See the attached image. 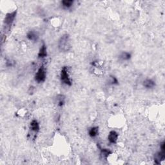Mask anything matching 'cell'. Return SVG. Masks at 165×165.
Here are the masks:
<instances>
[{
	"label": "cell",
	"mask_w": 165,
	"mask_h": 165,
	"mask_svg": "<svg viewBox=\"0 0 165 165\" xmlns=\"http://www.w3.org/2000/svg\"><path fill=\"white\" fill-rule=\"evenodd\" d=\"M71 48L70 38L68 34H65L58 41V49L61 52H68Z\"/></svg>",
	"instance_id": "1"
},
{
	"label": "cell",
	"mask_w": 165,
	"mask_h": 165,
	"mask_svg": "<svg viewBox=\"0 0 165 165\" xmlns=\"http://www.w3.org/2000/svg\"><path fill=\"white\" fill-rule=\"evenodd\" d=\"M60 80L62 83L65 85H67V86L72 85V81L70 75V72H69V69H68V67H63L62 68L60 72Z\"/></svg>",
	"instance_id": "2"
},
{
	"label": "cell",
	"mask_w": 165,
	"mask_h": 165,
	"mask_svg": "<svg viewBox=\"0 0 165 165\" xmlns=\"http://www.w3.org/2000/svg\"><path fill=\"white\" fill-rule=\"evenodd\" d=\"M16 10H14L12 12L6 14L4 18V27H5V29L7 30H9L10 29V27L12 25V24L16 19Z\"/></svg>",
	"instance_id": "3"
},
{
	"label": "cell",
	"mask_w": 165,
	"mask_h": 165,
	"mask_svg": "<svg viewBox=\"0 0 165 165\" xmlns=\"http://www.w3.org/2000/svg\"><path fill=\"white\" fill-rule=\"evenodd\" d=\"M47 78V72H46V68L44 67L43 65L41 66L37 71L36 72V73L35 74V76H34V80L35 81L38 82V83H41V82H43L45 81Z\"/></svg>",
	"instance_id": "4"
},
{
	"label": "cell",
	"mask_w": 165,
	"mask_h": 165,
	"mask_svg": "<svg viewBox=\"0 0 165 165\" xmlns=\"http://www.w3.org/2000/svg\"><path fill=\"white\" fill-rule=\"evenodd\" d=\"M118 137H119L118 133L116 132L115 130H112V131L109 132L107 139L108 142L110 144H116L117 142H118Z\"/></svg>",
	"instance_id": "5"
},
{
	"label": "cell",
	"mask_w": 165,
	"mask_h": 165,
	"mask_svg": "<svg viewBox=\"0 0 165 165\" xmlns=\"http://www.w3.org/2000/svg\"><path fill=\"white\" fill-rule=\"evenodd\" d=\"M165 159V151L160 150L154 156V162L157 164H159L161 161H163Z\"/></svg>",
	"instance_id": "6"
},
{
	"label": "cell",
	"mask_w": 165,
	"mask_h": 165,
	"mask_svg": "<svg viewBox=\"0 0 165 165\" xmlns=\"http://www.w3.org/2000/svg\"><path fill=\"white\" fill-rule=\"evenodd\" d=\"M47 56H48L47 48L46 44L43 43L40 47L38 52V54H37V56H38V57L40 58V59H43V58L47 57Z\"/></svg>",
	"instance_id": "7"
},
{
	"label": "cell",
	"mask_w": 165,
	"mask_h": 165,
	"mask_svg": "<svg viewBox=\"0 0 165 165\" xmlns=\"http://www.w3.org/2000/svg\"><path fill=\"white\" fill-rule=\"evenodd\" d=\"M30 129L34 133H37L39 131L40 125L36 119H33L30 123Z\"/></svg>",
	"instance_id": "8"
},
{
	"label": "cell",
	"mask_w": 165,
	"mask_h": 165,
	"mask_svg": "<svg viewBox=\"0 0 165 165\" xmlns=\"http://www.w3.org/2000/svg\"><path fill=\"white\" fill-rule=\"evenodd\" d=\"M156 82L152 79H146L143 82V85L147 89H152L156 87Z\"/></svg>",
	"instance_id": "9"
},
{
	"label": "cell",
	"mask_w": 165,
	"mask_h": 165,
	"mask_svg": "<svg viewBox=\"0 0 165 165\" xmlns=\"http://www.w3.org/2000/svg\"><path fill=\"white\" fill-rule=\"evenodd\" d=\"M27 39L31 41H34L36 42L38 39V34L34 30H30L28 33L27 34Z\"/></svg>",
	"instance_id": "10"
},
{
	"label": "cell",
	"mask_w": 165,
	"mask_h": 165,
	"mask_svg": "<svg viewBox=\"0 0 165 165\" xmlns=\"http://www.w3.org/2000/svg\"><path fill=\"white\" fill-rule=\"evenodd\" d=\"M88 134L92 138L97 137L99 135V127L98 126H92L88 130Z\"/></svg>",
	"instance_id": "11"
},
{
	"label": "cell",
	"mask_w": 165,
	"mask_h": 165,
	"mask_svg": "<svg viewBox=\"0 0 165 165\" xmlns=\"http://www.w3.org/2000/svg\"><path fill=\"white\" fill-rule=\"evenodd\" d=\"M74 4L73 0H63L61 1V5L64 9H70Z\"/></svg>",
	"instance_id": "12"
},
{
	"label": "cell",
	"mask_w": 165,
	"mask_h": 165,
	"mask_svg": "<svg viewBox=\"0 0 165 165\" xmlns=\"http://www.w3.org/2000/svg\"><path fill=\"white\" fill-rule=\"evenodd\" d=\"M132 57V55L128 52H125L124 51L123 52L120 54L119 56V58L120 60H121L123 61H129Z\"/></svg>",
	"instance_id": "13"
},
{
	"label": "cell",
	"mask_w": 165,
	"mask_h": 165,
	"mask_svg": "<svg viewBox=\"0 0 165 165\" xmlns=\"http://www.w3.org/2000/svg\"><path fill=\"white\" fill-rule=\"evenodd\" d=\"M112 154V151L108 149V148H101V156L103 158V159H107L108 157L110 156V155Z\"/></svg>",
	"instance_id": "14"
},
{
	"label": "cell",
	"mask_w": 165,
	"mask_h": 165,
	"mask_svg": "<svg viewBox=\"0 0 165 165\" xmlns=\"http://www.w3.org/2000/svg\"><path fill=\"white\" fill-rule=\"evenodd\" d=\"M56 101H57V105L61 107V106H63L65 103V98L63 95H61V94H59L57 95V98H56Z\"/></svg>",
	"instance_id": "15"
},
{
	"label": "cell",
	"mask_w": 165,
	"mask_h": 165,
	"mask_svg": "<svg viewBox=\"0 0 165 165\" xmlns=\"http://www.w3.org/2000/svg\"><path fill=\"white\" fill-rule=\"evenodd\" d=\"M108 84L110 85H118L119 84L118 78L114 75H110L108 77Z\"/></svg>",
	"instance_id": "16"
}]
</instances>
